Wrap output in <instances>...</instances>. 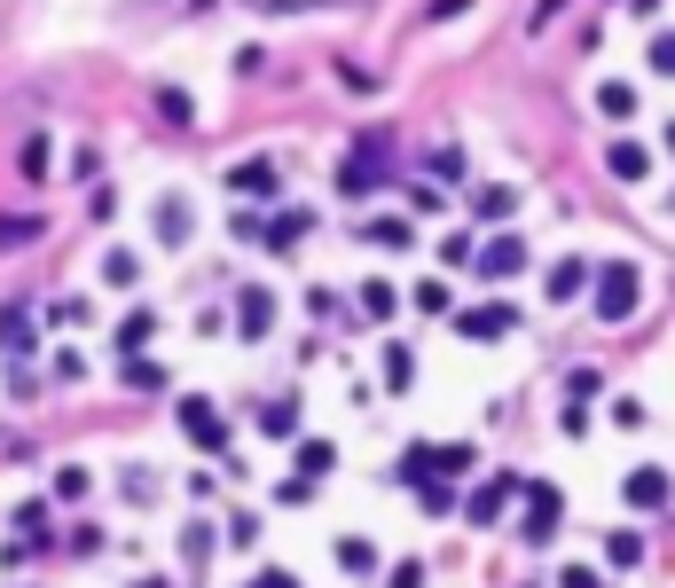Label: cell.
<instances>
[{
    "label": "cell",
    "mask_w": 675,
    "mask_h": 588,
    "mask_svg": "<svg viewBox=\"0 0 675 588\" xmlns=\"http://www.w3.org/2000/svg\"><path fill=\"white\" fill-rule=\"evenodd\" d=\"M636 298H644V275H636V260H605L598 275H589V314H598V322H629L636 314Z\"/></svg>",
    "instance_id": "6da1fadb"
},
{
    "label": "cell",
    "mask_w": 675,
    "mask_h": 588,
    "mask_svg": "<svg viewBox=\"0 0 675 588\" xmlns=\"http://www.w3.org/2000/svg\"><path fill=\"white\" fill-rule=\"evenodd\" d=\"M385 174H393V141H385V134H354L346 165H338V189H346V197H370Z\"/></svg>",
    "instance_id": "7a4b0ae2"
},
{
    "label": "cell",
    "mask_w": 675,
    "mask_h": 588,
    "mask_svg": "<svg viewBox=\"0 0 675 588\" xmlns=\"http://www.w3.org/2000/svg\"><path fill=\"white\" fill-rule=\"evenodd\" d=\"M181 432H189L205 455H228V424H220V408H212V400H197V392L181 400Z\"/></svg>",
    "instance_id": "3957f363"
},
{
    "label": "cell",
    "mask_w": 675,
    "mask_h": 588,
    "mask_svg": "<svg viewBox=\"0 0 675 588\" xmlns=\"http://www.w3.org/2000/svg\"><path fill=\"white\" fill-rule=\"evenodd\" d=\"M471 267L502 283V275H519V267H527V243H519V235H495V243H479V251H471Z\"/></svg>",
    "instance_id": "277c9868"
},
{
    "label": "cell",
    "mask_w": 675,
    "mask_h": 588,
    "mask_svg": "<svg viewBox=\"0 0 675 588\" xmlns=\"http://www.w3.org/2000/svg\"><path fill=\"white\" fill-rule=\"evenodd\" d=\"M511 322H519L511 306H464V314H456V329H464L471 346H487V338H511Z\"/></svg>",
    "instance_id": "5b68a950"
},
{
    "label": "cell",
    "mask_w": 675,
    "mask_h": 588,
    "mask_svg": "<svg viewBox=\"0 0 675 588\" xmlns=\"http://www.w3.org/2000/svg\"><path fill=\"white\" fill-rule=\"evenodd\" d=\"M558 518H565L558 486H527V542H550V534H558Z\"/></svg>",
    "instance_id": "8992f818"
},
{
    "label": "cell",
    "mask_w": 675,
    "mask_h": 588,
    "mask_svg": "<svg viewBox=\"0 0 675 588\" xmlns=\"http://www.w3.org/2000/svg\"><path fill=\"white\" fill-rule=\"evenodd\" d=\"M236 329H243V338H268V329H276V291L251 283V291L236 298Z\"/></svg>",
    "instance_id": "52a82bcc"
},
{
    "label": "cell",
    "mask_w": 675,
    "mask_h": 588,
    "mask_svg": "<svg viewBox=\"0 0 675 588\" xmlns=\"http://www.w3.org/2000/svg\"><path fill=\"white\" fill-rule=\"evenodd\" d=\"M511 494H519V479H487V486L464 502V518H471V526H495L502 511H511Z\"/></svg>",
    "instance_id": "ba28073f"
},
{
    "label": "cell",
    "mask_w": 675,
    "mask_h": 588,
    "mask_svg": "<svg viewBox=\"0 0 675 588\" xmlns=\"http://www.w3.org/2000/svg\"><path fill=\"white\" fill-rule=\"evenodd\" d=\"M228 189L251 197V204H268V197H276V165H268V157H243L236 174H228Z\"/></svg>",
    "instance_id": "9c48e42d"
},
{
    "label": "cell",
    "mask_w": 675,
    "mask_h": 588,
    "mask_svg": "<svg viewBox=\"0 0 675 588\" xmlns=\"http://www.w3.org/2000/svg\"><path fill=\"white\" fill-rule=\"evenodd\" d=\"M621 494H629V511H667V471H652V463H644V471H629V486H621Z\"/></svg>",
    "instance_id": "30bf717a"
},
{
    "label": "cell",
    "mask_w": 675,
    "mask_h": 588,
    "mask_svg": "<svg viewBox=\"0 0 675 588\" xmlns=\"http://www.w3.org/2000/svg\"><path fill=\"white\" fill-rule=\"evenodd\" d=\"M605 174H613V181H644V174H652V149H644V141H613V149H605Z\"/></svg>",
    "instance_id": "8fae6325"
},
{
    "label": "cell",
    "mask_w": 675,
    "mask_h": 588,
    "mask_svg": "<svg viewBox=\"0 0 675 588\" xmlns=\"http://www.w3.org/2000/svg\"><path fill=\"white\" fill-rule=\"evenodd\" d=\"M542 291H550V306H565V298H581V291H589V260H558Z\"/></svg>",
    "instance_id": "7c38bea8"
},
{
    "label": "cell",
    "mask_w": 675,
    "mask_h": 588,
    "mask_svg": "<svg viewBox=\"0 0 675 588\" xmlns=\"http://www.w3.org/2000/svg\"><path fill=\"white\" fill-rule=\"evenodd\" d=\"M149 220H157V243H189V228H197V220H189V204H174V197H165Z\"/></svg>",
    "instance_id": "4fadbf2b"
},
{
    "label": "cell",
    "mask_w": 675,
    "mask_h": 588,
    "mask_svg": "<svg viewBox=\"0 0 675 588\" xmlns=\"http://www.w3.org/2000/svg\"><path fill=\"white\" fill-rule=\"evenodd\" d=\"M149 338H157V314H149V306H134V314L118 322V354H142Z\"/></svg>",
    "instance_id": "5bb4252c"
},
{
    "label": "cell",
    "mask_w": 675,
    "mask_h": 588,
    "mask_svg": "<svg viewBox=\"0 0 675 588\" xmlns=\"http://www.w3.org/2000/svg\"><path fill=\"white\" fill-rule=\"evenodd\" d=\"M338 565H346V573H377V542H362V534H346V542H338Z\"/></svg>",
    "instance_id": "9a60e30c"
},
{
    "label": "cell",
    "mask_w": 675,
    "mask_h": 588,
    "mask_svg": "<svg viewBox=\"0 0 675 588\" xmlns=\"http://www.w3.org/2000/svg\"><path fill=\"white\" fill-rule=\"evenodd\" d=\"M118 385H126V392H157V385H165V369H157V361H142V354H126Z\"/></svg>",
    "instance_id": "2e32d148"
},
{
    "label": "cell",
    "mask_w": 675,
    "mask_h": 588,
    "mask_svg": "<svg viewBox=\"0 0 675 588\" xmlns=\"http://www.w3.org/2000/svg\"><path fill=\"white\" fill-rule=\"evenodd\" d=\"M32 235H40V212H0V251H17Z\"/></svg>",
    "instance_id": "e0dca14e"
},
{
    "label": "cell",
    "mask_w": 675,
    "mask_h": 588,
    "mask_svg": "<svg viewBox=\"0 0 675 588\" xmlns=\"http://www.w3.org/2000/svg\"><path fill=\"white\" fill-rule=\"evenodd\" d=\"M471 212H479V220H511V212H519V189H479Z\"/></svg>",
    "instance_id": "ac0fdd59"
},
{
    "label": "cell",
    "mask_w": 675,
    "mask_h": 588,
    "mask_svg": "<svg viewBox=\"0 0 675 588\" xmlns=\"http://www.w3.org/2000/svg\"><path fill=\"white\" fill-rule=\"evenodd\" d=\"M598 111H605V118H629V111H636V87H629V78H605V87H598Z\"/></svg>",
    "instance_id": "d6986e66"
},
{
    "label": "cell",
    "mask_w": 675,
    "mask_h": 588,
    "mask_svg": "<svg viewBox=\"0 0 675 588\" xmlns=\"http://www.w3.org/2000/svg\"><path fill=\"white\" fill-rule=\"evenodd\" d=\"M243 9H268V17H314V9H346V0H243Z\"/></svg>",
    "instance_id": "ffe728a7"
},
{
    "label": "cell",
    "mask_w": 675,
    "mask_h": 588,
    "mask_svg": "<svg viewBox=\"0 0 675 588\" xmlns=\"http://www.w3.org/2000/svg\"><path fill=\"white\" fill-rule=\"evenodd\" d=\"M307 228H314L307 212H276V220H268V243H276V251H291V243H299Z\"/></svg>",
    "instance_id": "44dd1931"
},
{
    "label": "cell",
    "mask_w": 675,
    "mask_h": 588,
    "mask_svg": "<svg viewBox=\"0 0 675 588\" xmlns=\"http://www.w3.org/2000/svg\"><path fill=\"white\" fill-rule=\"evenodd\" d=\"M408 377H416V354L408 346H385V392H408Z\"/></svg>",
    "instance_id": "7402d4cb"
},
{
    "label": "cell",
    "mask_w": 675,
    "mask_h": 588,
    "mask_svg": "<svg viewBox=\"0 0 675 588\" xmlns=\"http://www.w3.org/2000/svg\"><path fill=\"white\" fill-rule=\"evenodd\" d=\"M134 275H142V260H134V251H103V283H111V291H126Z\"/></svg>",
    "instance_id": "603a6c76"
},
{
    "label": "cell",
    "mask_w": 675,
    "mask_h": 588,
    "mask_svg": "<svg viewBox=\"0 0 675 588\" xmlns=\"http://www.w3.org/2000/svg\"><path fill=\"white\" fill-rule=\"evenodd\" d=\"M0 346H9V354H24V346H32V322H24V306H9V314H0Z\"/></svg>",
    "instance_id": "cb8c5ba5"
},
{
    "label": "cell",
    "mask_w": 675,
    "mask_h": 588,
    "mask_svg": "<svg viewBox=\"0 0 675 588\" xmlns=\"http://www.w3.org/2000/svg\"><path fill=\"white\" fill-rule=\"evenodd\" d=\"M330 463H338V448H330V440H299V471H307V479H322Z\"/></svg>",
    "instance_id": "d4e9b609"
},
{
    "label": "cell",
    "mask_w": 675,
    "mask_h": 588,
    "mask_svg": "<svg viewBox=\"0 0 675 588\" xmlns=\"http://www.w3.org/2000/svg\"><path fill=\"white\" fill-rule=\"evenodd\" d=\"M393 306H401V298H393V283H362V314H370V322H385Z\"/></svg>",
    "instance_id": "484cf974"
},
{
    "label": "cell",
    "mask_w": 675,
    "mask_h": 588,
    "mask_svg": "<svg viewBox=\"0 0 675 588\" xmlns=\"http://www.w3.org/2000/svg\"><path fill=\"white\" fill-rule=\"evenodd\" d=\"M644 63H652L660 78H675V32H652V48H644Z\"/></svg>",
    "instance_id": "4316f807"
},
{
    "label": "cell",
    "mask_w": 675,
    "mask_h": 588,
    "mask_svg": "<svg viewBox=\"0 0 675 588\" xmlns=\"http://www.w3.org/2000/svg\"><path fill=\"white\" fill-rule=\"evenodd\" d=\"M408 298H416V306H425V314H448V283H440V275H425V283H416Z\"/></svg>",
    "instance_id": "83f0119b"
},
{
    "label": "cell",
    "mask_w": 675,
    "mask_h": 588,
    "mask_svg": "<svg viewBox=\"0 0 675 588\" xmlns=\"http://www.w3.org/2000/svg\"><path fill=\"white\" fill-rule=\"evenodd\" d=\"M605 557H613V565H644V534H613Z\"/></svg>",
    "instance_id": "f1b7e54d"
},
{
    "label": "cell",
    "mask_w": 675,
    "mask_h": 588,
    "mask_svg": "<svg viewBox=\"0 0 675 588\" xmlns=\"http://www.w3.org/2000/svg\"><path fill=\"white\" fill-rule=\"evenodd\" d=\"M157 111H165V118H174V126H189V118H197V103H189L181 87H165V95H157Z\"/></svg>",
    "instance_id": "f546056e"
},
{
    "label": "cell",
    "mask_w": 675,
    "mask_h": 588,
    "mask_svg": "<svg viewBox=\"0 0 675 588\" xmlns=\"http://www.w3.org/2000/svg\"><path fill=\"white\" fill-rule=\"evenodd\" d=\"M370 243H385V251H401V243H408V220H370Z\"/></svg>",
    "instance_id": "4dcf8cb0"
},
{
    "label": "cell",
    "mask_w": 675,
    "mask_h": 588,
    "mask_svg": "<svg viewBox=\"0 0 675 588\" xmlns=\"http://www.w3.org/2000/svg\"><path fill=\"white\" fill-rule=\"evenodd\" d=\"M416 486H425V518H448V511H456V494H448V486H433V479H416Z\"/></svg>",
    "instance_id": "1f68e13d"
},
{
    "label": "cell",
    "mask_w": 675,
    "mask_h": 588,
    "mask_svg": "<svg viewBox=\"0 0 675 588\" xmlns=\"http://www.w3.org/2000/svg\"><path fill=\"white\" fill-rule=\"evenodd\" d=\"M598 385H605V377H598V369H573V377H565V392H573V400H581V408H589V400H598Z\"/></svg>",
    "instance_id": "d6a6232c"
},
{
    "label": "cell",
    "mask_w": 675,
    "mask_h": 588,
    "mask_svg": "<svg viewBox=\"0 0 675 588\" xmlns=\"http://www.w3.org/2000/svg\"><path fill=\"white\" fill-rule=\"evenodd\" d=\"M55 494H63V502H79V494H87V471H79V463H71V471H55Z\"/></svg>",
    "instance_id": "836d02e7"
},
{
    "label": "cell",
    "mask_w": 675,
    "mask_h": 588,
    "mask_svg": "<svg viewBox=\"0 0 675 588\" xmlns=\"http://www.w3.org/2000/svg\"><path fill=\"white\" fill-rule=\"evenodd\" d=\"M228 542H236V549H243V542H260V518H251V511H236V518H228Z\"/></svg>",
    "instance_id": "e575fe53"
},
{
    "label": "cell",
    "mask_w": 675,
    "mask_h": 588,
    "mask_svg": "<svg viewBox=\"0 0 675 588\" xmlns=\"http://www.w3.org/2000/svg\"><path fill=\"white\" fill-rule=\"evenodd\" d=\"M558 588H605V573H589V565H565V573H558Z\"/></svg>",
    "instance_id": "d590c367"
},
{
    "label": "cell",
    "mask_w": 675,
    "mask_h": 588,
    "mask_svg": "<svg viewBox=\"0 0 675 588\" xmlns=\"http://www.w3.org/2000/svg\"><path fill=\"white\" fill-rule=\"evenodd\" d=\"M385 588H425V565H416V557H408V565H393V580H385Z\"/></svg>",
    "instance_id": "8d00e7d4"
},
{
    "label": "cell",
    "mask_w": 675,
    "mask_h": 588,
    "mask_svg": "<svg viewBox=\"0 0 675 588\" xmlns=\"http://www.w3.org/2000/svg\"><path fill=\"white\" fill-rule=\"evenodd\" d=\"M558 9H565V0H534V9H527V32H542V24H550Z\"/></svg>",
    "instance_id": "74e56055"
},
{
    "label": "cell",
    "mask_w": 675,
    "mask_h": 588,
    "mask_svg": "<svg viewBox=\"0 0 675 588\" xmlns=\"http://www.w3.org/2000/svg\"><path fill=\"white\" fill-rule=\"evenodd\" d=\"M464 9H471V0H433L425 17H433V24H448V17H464Z\"/></svg>",
    "instance_id": "f35d334b"
},
{
    "label": "cell",
    "mask_w": 675,
    "mask_h": 588,
    "mask_svg": "<svg viewBox=\"0 0 675 588\" xmlns=\"http://www.w3.org/2000/svg\"><path fill=\"white\" fill-rule=\"evenodd\" d=\"M251 588H299L291 573H260V580H251Z\"/></svg>",
    "instance_id": "ab89813d"
},
{
    "label": "cell",
    "mask_w": 675,
    "mask_h": 588,
    "mask_svg": "<svg viewBox=\"0 0 675 588\" xmlns=\"http://www.w3.org/2000/svg\"><path fill=\"white\" fill-rule=\"evenodd\" d=\"M667 149H675V126H667Z\"/></svg>",
    "instance_id": "60d3db41"
}]
</instances>
